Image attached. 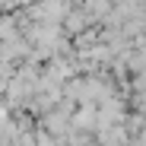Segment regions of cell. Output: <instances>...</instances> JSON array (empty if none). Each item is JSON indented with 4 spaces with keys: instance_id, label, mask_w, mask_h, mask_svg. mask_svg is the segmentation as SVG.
I'll return each mask as SVG.
<instances>
[{
    "instance_id": "obj_2",
    "label": "cell",
    "mask_w": 146,
    "mask_h": 146,
    "mask_svg": "<svg viewBox=\"0 0 146 146\" xmlns=\"http://www.w3.org/2000/svg\"><path fill=\"white\" fill-rule=\"evenodd\" d=\"M95 130V108L76 105V111L70 114V133H92Z\"/></svg>"
},
{
    "instance_id": "obj_3",
    "label": "cell",
    "mask_w": 146,
    "mask_h": 146,
    "mask_svg": "<svg viewBox=\"0 0 146 146\" xmlns=\"http://www.w3.org/2000/svg\"><path fill=\"white\" fill-rule=\"evenodd\" d=\"M111 3H114V0H86L83 10H86V13H89V19L95 22V19H105V16L111 13Z\"/></svg>"
},
{
    "instance_id": "obj_1",
    "label": "cell",
    "mask_w": 146,
    "mask_h": 146,
    "mask_svg": "<svg viewBox=\"0 0 146 146\" xmlns=\"http://www.w3.org/2000/svg\"><path fill=\"white\" fill-rule=\"evenodd\" d=\"M60 29H67V35H83L86 29H92V19H89V13L83 10V7H76V10H67V16H64V22H60Z\"/></svg>"
}]
</instances>
